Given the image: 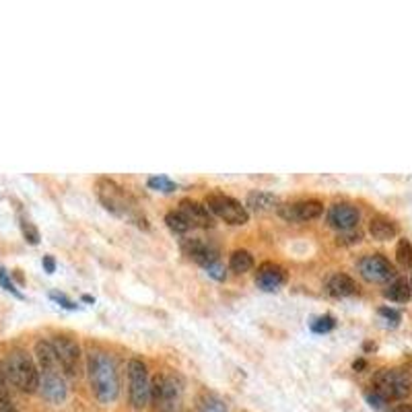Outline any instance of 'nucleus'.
<instances>
[{
	"label": "nucleus",
	"instance_id": "27",
	"mask_svg": "<svg viewBox=\"0 0 412 412\" xmlns=\"http://www.w3.org/2000/svg\"><path fill=\"white\" fill-rule=\"evenodd\" d=\"M21 231H23L25 240L29 243H33V245L40 243V231H37L29 220H23V223H21Z\"/></svg>",
	"mask_w": 412,
	"mask_h": 412
},
{
	"label": "nucleus",
	"instance_id": "16",
	"mask_svg": "<svg viewBox=\"0 0 412 412\" xmlns=\"http://www.w3.org/2000/svg\"><path fill=\"white\" fill-rule=\"evenodd\" d=\"M369 233L377 242H388V240H394L398 235V225L389 217L377 215V217L371 218V223H369Z\"/></svg>",
	"mask_w": 412,
	"mask_h": 412
},
{
	"label": "nucleus",
	"instance_id": "19",
	"mask_svg": "<svg viewBox=\"0 0 412 412\" xmlns=\"http://www.w3.org/2000/svg\"><path fill=\"white\" fill-rule=\"evenodd\" d=\"M229 268L235 274H245V272H249L254 268V256L247 249H235L229 256Z\"/></svg>",
	"mask_w": 412,
	"mask_h": 412
},
{
	"label": "nucleus",
	"instance_id": "12",
	"mask_svg": "<svg viewBox=\"0 0 412 412\" xmlns=\"http://www.w3.org/2000/svg\"><path fill=\"white\" fill-rule=\"evenodd\" d=\"M359 218H361L359 208L353 206V204H348V202H336L328 211V223H330V227L339 229L340 233L353 231L359 225Z\"/></svg>",
	"mask_w": 412,
	"mask_h": 412
},
{
	"label": "nucleus",
	"instance_id": "1",
	"mask_svg": "<svg viewBox=\"0 0 412 412\" xmlns=\"http://www.w3.org/2000/svg\"><path fill=\"white\" fill-rule=\"evenodd\" d=\"M91 392L101 404H112L120 396V371L114 357L105 351L91 348L87 357Z\"/></svg>",
	"mask_w": 412,
	"mask_h": 412
},
{
	"label": "nucleus",
	"instance_id": "26",
	"mask_svg": "<svg viewBox=\"0 0 412 412\" xmlns=\"http://www.w3.org/2000/svg\"><path fill=\"white\" fill-rule=\"evenodd\" d=\"M200 412H227V406L217 400V398H213V396H208L204 402H202V406H200Z\"/></svg>",
	"mask_w": 412,
	"mask_h": 412
},
{
	"label": "nucleus",
	"instance_id": "11",
	"mask_svg": "<svg viewBox=\"0 0 412 412\" xmlns=\"http://www.w3.org/2000/svg\"><path fill=\"white\" fill-rule=\"evenodd\" d=\"M324 204L319 200L307 198V200H297V202H287L278 206V215L291 223H307L322 217Z\"/></svg>",
	"mask_w": 412,
	"mask_h": 412
},
{
	"label": "nucleus",
	"instance_id": "2",
	"mask_svg": "<svg viewBox=\"0 0 412 412\" xmlns=\"http://www.w3.org/2000/svg\"><path fill=\"white\" fill-rule=\"evenodd\" d=\"M35 359H37V369H40V392H42V396L52 404L64 402L69 388H66L64 371L58 363V357H56L49 340H37L35 342Z\"/></svg>",
	"mask_w": 412,
	"mask_h": 412
},
{
	"label": "nucleus",
	"instance_id": "10",
	"mask_svg": "<svg viewBox=\"0 0 412 412\" xmlns=\"http://www.w3.org/2000/svg\"><path fill=\"white\" fill-rule=\"evenodd\" d=\"M357 266H359L361 276H363L365 281H369V283H388V281H392L396 276L394 264L382 254L363 256Z\"/></svg>",
	"mask_w": 412,
	"mask_h": 412
},
{
	"label": "nucleus",
	"instance_id": "31",
	"mask_svg": "<svg viewBox=\"0 0 412 412\" xmlns=\"http://www.w3.org/2000/svg\"><path fill=\"white\" fill-rule=\"evenodd\" d=\"M0 283L4 285V289H6V291H11V293H15V295H19V293H17V289H15V285H13V283H11L8 278H6V272H4V270H0ZM19 297H21V295H19Z\"/></svg>",
	"mask_w": 412,
	"mask_h": 412
},
{
	"label": "nucleus",
	"instance_id": "6",
	"mask_svg": "<svg viewBox=\"0 0 412 412\" xmlns=\"http://www.w3.org/2000/svg\"><path fill=\"white\" fill-rule=\"evenodd\" d=\"M373 392H377L386 402L404 400L412 392V373L402 367L382 369L373 377Z\"/></svg>",
	"mask_w": 412,
	"mask_h": 412
},
{
	"label": "nucleus",
	"instance_id": "18",
	"mask_svg": "<svg viewBox=\"0 0 412 412\" xmlns=\"http://www.w3.org/2000/svg\"><path fill=\"white\" fill-rule=\"evenodd\" d=\"M245 208H252L254 213H268L272 208H278V198L270 192H249L247 194V202H245Z\"/></svg>",
	"mask_w": 412,
	"mask_h": 412
},
{
	"label": "nucleus",
	"instance_id": "3",
	"mask_svg": "<svg viewBox=\"0 0 412 412\" xmlns=\"http://www.w3.org/2000/svg\"><path fill=\"white\" fill-rule=\"evenodd\" d=\"M0 375L4 382L23 394H33L40 389V369L33 357L23 348L8 351L0 361Z\"/></svg>",
	"mask_w": 412,
	"mask_h": 412
},
{
	"label": "nucleus",
	"instance_id": "21",
	"mask_svg": "<svg viewBox=\"0 0 412 412\" xmlns=\"http://www.w3.org/2000/svg\"><path fill=\"white\" fill-rule=\"evenodd\" d=\"M165 223H167V227H170L173 233H177V235H184V233H188L190 229H192V225L188 223V218L184 217L179 211H171L165 215Z\"/></svg>",
	"mask_w": 412,
	"mask_h": 412
},
{
	"label": "nucleus",
	"instance_id": "28",
	"mask_svg": "<svg viewBox=\"0 0 412 412\" xmlns=\"http://www.w3.org/2000/svg\"><path fill=\"white\" fill-rule=\"evenodd\" d=\"M49 299H52V301H56L58 305L66 307V310H76V307H78L74 301H71V299H69L66 295H62V293H49Z\"/></svg>",
	"mask_w": 412,
	"mask_h": 412
},
{
	"label": "nucleus",
	"instance_id": "32",
	"mask_svg": "<svg viewBox=\"0 0 412 412\" xmlns=\"http://www.w3.org/2000/svg\"><path fill=\"white\" fill-rule=\"evenodd\" d=\"M44 268H46V272L52 274L54 270H56V262H54V258L52 256H44Z\"/></svg>",
	"mask_w": 412,
	"mask_h": 412
},
{
	"label": "nucleus",
	"instance_id": "7",
	"mask_svg": "<svg viewBox=\"0 0 412 412\" xmlns=\"http://www.w3.org/2000/svg\"><path fill=\"white\" fill-rule=\"evenodd\" d=\"M128 398L136 411H143L151 404V377L145 361L141 359L128 361Z\"/></svg>",
	"mask_w": 412,
	"mask_h": 412
},
{
	"label": "nucleus",
	"instance_id": "20",
	"mask_svg": "<svg viewBox=\"0 0 412 412\" xmlns=\"http://www.w3.org/2000/svg\"><path fill=\"white\" fill-rule=\"evenodd\" d=\"M411 283H406L404 278H396L388 289L384 291V295L388 297L389 301H396V303H406L411 299Z\"/></svg>",
	"mask_w": 412,
	"mask_h": 412
},
{
	"label": "nucleus",
	"instance_id": "25",
	"mask_svg": "<svg viewBox=\"0 0 412 412\" xmlns=\"http://www.w3.org/2000/svg\"><path fill=\"white\" fill-rule=\"evenodd\" d=\"M396 260L402 266H412V243L408 240H400L396 245Z\"/></svg>",
	"mask_w": 412,
	"mask_h": 412
},
{
	"label": "nucleus",
	"instance_id": "29",
	"mask_svg": "<svg viewBox=\"0 0 412 412\" xmlns=\"http://www.w3.org/2000/svg\"><path fill=\"white\" fill-rule=\"evenodd\" d=\"M367 402H369L373 408H377V411H386V404H388L377 392H367Z\"/></svg>",
	"mask_w": 412,
	"mask_h": 412
},
{
	"label": "nucleus",
	"instance_id": "5",
	"mask_svg": "<svg viewBox=\"0 0 412 412\" xmlns=\"http://www.w3.org/2000/svg\"><path fill=\"white\" fill-rule=\"evenodd\" d=\"M182 398L184 388L177 375L159 373L151 379V404L155 412H179Z\"/></svg>",
	"mask_w": 412,
	"mask_h": 412
},
{
	"label": "nucleus",
	"instance_id": "4",
	"mask_svg": "<svg viewBox=\"0 0 412 412\" xmlns=\"http://www.w3.org/2000/svg\"><path fill=\"white\" fill-rule=\"evenodd\" d=\"M98 198L99 202L116 217L126 218V220H132L136 225H145L146 218L139 213L136 208V202L126 194V190L118 186L114 179H107V177H101L98 182Z\"/></svg>",
	"mask_w": 412,
	"mask_h": 412
},
{
	"label": "nucleus",
	"instance_id": "15",
	"mask_svg": "<svg viewBox=\"0 0 412 412\" xmlns=\"http://www.w3.org/2000/svg\"><path fill=\"white\" fill-rule=\"evenodd\" d=\"M179 213L188 218V223L192 227H202V229H211L215 225V217L213 213L206 208V204L192 200V198H184L179 202Z\"/></svg>",
	"mask_w": 412,
	"mask_h": 412
},
{
	"label": "nucleus",
	"instance_id": "30",
	"mask_svg": "<svg viewBox=\"0 0 412 412\" xmlns=\"http://www.w3.org/2000/svg\"><path fill=\"white\" fill-rule=\"evenodd\" d=\"M379 315H382V317H386L392 326H398V324H400V319H402L400 312H396V310H389V307H382V310H379Z\"/></svg>",
	"mask_w": 412,
	"mask_h": 412
},
{
	"label": "nucleus",
	"instance_id": "14",
	"mask_svg": "<svg viewBox=\"0 0 412 412\" xmlns=\"http://www.w3.org/2000/svg\"><path fill=\"white\" fill-rule=\"evenodd\" d=\"M287 283V272L285 268L274 264V262H262L256 272V285L266 293L278 291Z\"/></svg>",
	"mask_w": 412,
	"mask_h": 412
},
{
	"label": "nucleus",
	"instance_id": "34",
	"mask_svg": "<svg viewBox=\"0 0 412 412\" xmlns=\"http://www.w3.org/2000/svg\"><path fill=\"white\" fill-rule=\"evenodd\" d=\"M353 367H355V371H361V369H365V367H367V363H365L363 359H359V361H355V365H353Z\"/></svg>",
	"mask_w": 412,
	"mask_h": 412
},
{
	"label": "nucleus",
	"instance_id": "36",
	"mask_svg": "<svg viewBox=\"0 0 412 412\" xmlns=\"http://www.w3.org/2000/svg\"><path fill=\"white\" fill-rule=\"evenodd\" d=\"M411 289H412V270H411Z\"/></svg>",
	"mask_w": 412,
	"mask_h": 412
},
{
	"label": "nucleus",
	"instance_id": "35",
	"mask_svg": "<svg viewBox=\"0 0 412 412\" xmlns=\"http://www.w3.org/2000/svg\"><path fill=\"white\" fill-rule=\"evenodd\" d=\"M83 301H85V303H93L95 299H93L91 295H83Z\"/></svg>",
	"mask_w": 412,
	"mask_h": 412
},
{
	"label": "nucleus",
	"instance_id": "23",
	"mask_svg": "<svg viewBox=\"0 0 412 412\" xmlns=\"http://www.w3.org/2000/svg\"><path fill=\"white\" fill-rule=\"evenodd\" d=\"M0 412H19L13 396H11V386L4 382L2 375H0Z\"/></svg>",
	"mask_w": 412,
	"mask_h": 412
},
{
	"label": "nucleus",
	"instance_id": "8",
	"mask_svg": "<svg viewBox=\"0 0 412 412\" xmlns=\"http://www.w3.org/2000/svg\"><path fill=\"white\" fill-rule=\"evenodd\" d=\"M206 208L215 217L229 223V225H245L249 220V211L243 206L240 200H235V198L227 194H220V192L206 196Z\"/></svg>",
	"mask_w": 412,
	"mask_h": 412
},
{
	"label": "nucleus",
	"instance_id": "13",
	"mask_svg": "<svg viewBox=\"0 0 412 412\" xmlns=\"http://www.w3.org/2000/svg\"><path fill=\"white\" fill-rule=\"evenodd\" d=\"M182 249H184V254H186L190 260L198 262L200 266L206 268V270L220 262V260H218L217 247H215L213 243L202 242V240H184V242H182Z\"/></svg>",
	"mask_w": 412,
	"mask_h": 412
},
{
	"label": "nucleus",
	"instance_id": "22",
	"mask_svg": "<svg viewBox=\"0 0 412 412\" xmlns=\"http://www.w3.org/2000/svg\"><path fill=\"white\" fill-rule=\"evenodd\" d=\"M336 328V319H334V315H319V317H315L314 322L310 324V330L314 332V334H328L330 330H334Z\"/></svg>",
	"mask_w": 412,
	"mask_h": 412
},
{
	"label": "nucleus",
	"instance_id": "9",
	"mask_svg": "<svg viewBox=\"0 0 412 412\" xmlns=\"http://www.w3.org/2000/svg\"><path fill=\"white\" fill-rule=\"evenodd\" d=\"M49 344H52V348L58 357V363L62 367V371L71 377L81 375V371H83V367H81L83 351H81L78 342L71 339V336H66V334H56V336H52Z\"/></svg>",
	"mask_w": 412,
	"mask_h": 412
},
{
	"label": "nucleus",
	"instance_id": "33",
	"mask_svg": "<svg viewBox=\"0 0 412 412\" xmlns=\"http://www.w3.org/2000/svg\"><path fill=\"white\" fill-rule=\"evenodd\" d=\"M392 412H412V404H396Z\"/></svg>",
	"mask_w": 412,
	"mask_h": 412
},
{
	"label": "nucleus",
	"instance_id": "17",
	"mask_svg": "<svg viewBox=\"0 0 412 412\" xmlns=\"http://www.w3.org/2000/svg\"><path fill=\"white\" fill-rule=\"evenodd\" d=\"M328 293L336 299H342V297H351L357 293V283L348 276V274H334L330 276L328 281Z\"/></svg>",
	"mask_w": 412,
	"mask_h": 412
},
{
	"label": "nucleus",
	"instance_id": "24",
	"mask_svg": "<svg viewBox=\"0 0 412 412\" xmlns=\"http://www.w3.org/2000/svg\"><path fill=\"white\" fill-rule=\"evenodd\" d=\"M146 184H148L151 190H157V192H173V190H177V184L171 182L170 177H165V175H153V177H148Z\"/></svg>",
	"mask_w": 412,
	"mask_h": 412
}]
</instances>
